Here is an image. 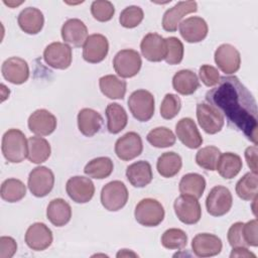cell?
Returning a JSON list of instances; mask_svg holds the SVG:
<instances>
[{"label": "cell", "instance_id": "cell-9", "mask_svg": "<svg viewBox=\"0 0 258 258\" xmlns=\"http://www.w3.org/2000/svg\"><path fill=\"white\" fill-rule=\"evenodd\" d=\"M174 213L178 220L186 225L197 224L202 218V208L197 198L180 195L173 204Z\"/></svg>", "mask_w": 258, "mask_h": 258}, {"label": "cell", "instance_id": "cell-38", "mask_svg": "<svg viewBox=\"0 0 258 258\" xmlns=\"http://www.w3.org/2000/svg\"><path fill=\"white\" fill-rule=\"evenodd\" d=\"M257 173L247 172L236 183V194L244 201H252L257 197Z\"/></svg>", "mask_w": 258, "mask_h": 258}, {"label": "cell", "instance_id": "cell-44", "mask_svg": "<svg viewBox=\"0 0 258 258\" xmlns=\"http://www.w3.org/2000/svg\"><path fill=\"white\" fill-rule=\"evenodd\" d=\"M181 108V101L177 95L166 94L160 105V116L165 120L174 118Z\"/></svg>", "mask_w": 258, "mask_h": 258}, {"label": "cell", "instance_id": "cell-15", "mask_svg": "<svg viewBox=\"0 0 258 258\" xmlns=\"http://www.w3.org/2000/svg\"><path fill=\"white\" fill-rule=\"evenodd\" d=\"M143 150L142 139L136 132H127L117 139L115 153L121 160L128 161L139 156Z\"/></svg>", "mask_w": 258, "mask_h": 258}, {"label": "cell", "instance_id": "cell-20", "mask_svg": "<svg viewBox=\"0 0 258 258\" xmlns=\"http://www.w3.org/2000/svg\"><path fill=\"white\" fill-rule=\"evenodd\" d=\"M1 72L4 79L14 85H21L29 78V67L27 61L18 56H12L4 60L1 67Z\"/></svg>", "mask_w": 258, "mask_h": 258}, {"label": "cell", "instance_id": "cell-37", "mask_svg": "<svg viewBox=\"0 0 258 258\" xmlns=\"http://www.w3.org/2000/svg\"><path fill=\"white\" fill-rule=\"evenodd\" d=\"M26 195L25 184L17 178H7L1 184L0 196L2 200L8 203L21 201Z\"/></svg>", "mask_w": 258, "mask_h": 258}, {"label": "cell", "instance_id": "cell-2", "mask_svg": "<svg viewBox=\"0 0 258 258\" xmlns=\"http://www.w3.org/2000/svg\"><path fill=\"white\" fill-rule=\"evenodd\" d=\"M1 150L7 161L19 163L27 157L28 139L21 130L9 129L3 134Z\"/></svg>", "mask_w": 258, "mask_h": 258}, {"label": "cell", "instance_id": "cell-50", "mask_svg": "<svg viewBox=\"0 0 258 258\" xmlns=\"http://www.w3.org/2000/svg\"><path fill=\"white\" fill-rule=\"evenodd\" d=\"M257 145L249 146L245 150V158L248 166L251 169V172L257 173Z\"/></svg>", "mask_w": 258, "mask_h": 258}, {"label": "cell", "instance_id": "cell-24", "mask_svg": "<svg viewBox=\"0 0 258 258\" xmlns=\"http://www.w3.org/2000/svg\"><path fill=\"white\" fill-rule=\"evenodd\" d=\"M175 133L180 142L190 149L199 148L203 143V137L191 118L180 119L175 125Z\"/></svg>", "mask_w": 258, "mask_h": 258}, {"label": "cell", "instance_id": "cell-4", "mask_svg": "<svg viewBox=\"0 0 258 258\" xmlns=\"http://www.w3.org/2000/svg\"><path fill=\"white\" fill-rule=\"evenodd\" d=\"M162 205L154 199H143L135 207L134 216L137 223L145 227H156L164 219Z\"/></svg>", "mask_w": 258, "mask_h": 258}, {"label": "cell", "instance_id": "cell-46", "mask_svg": "<svg viewBox=\"0 0 258 258\" xmlns=\"http://www.w3.org/2000/svg\"><path fill=\"white\" fill-rule=\"evenodd\" d=\"M243 225L242 222H237L233 224L229 231H228V242L232 248L234 247H248L247 243L245 242L244 235H243Z\"/></svg>", "mask_w": 258, "mask_h": 258}, {"label": "cell", "instance_id": "cell-8", "mask_svg": "<svg viewBox=\"0 0 258 258\" xmlns=\"http://www.w3.org/2000/svg\"><path fill=\"white\" fill-rule=\"evenodd\" d=\"M232 205V194L228 187L223 185L214 186L206 199L207 211L211 216L214 217L226 215L231 210Z\"/></svg>", "mask_w": 258, "mask_h": 258}, {"label": "cell", "instance_id": "cell-13", "mask_svg": "<svg viewBox=\"0 0 258 258\" xmlns=\"http://www.w3.org/2000/svg\"><path fill=\"white\" fill-rule=\"evenodd\" d=\"M109 51V42L105 35L94 33L88 36L83 45V58L90 63H98L105 59Z\"/></svg>", "mask_w": 258, "mask_h": 258}, {"label": "cell", "instance_id": "cell-29", "mask_svg": "<svg viewBox=\"0 0 258 258\" xmlns=\"http://www.w3.org/2000/svg\"><path fill=\"white\" fill-rule=\"evenodd\" d=\"M172 87L180 95L194 94L200 87L198 76L189 70H180L172 78Z\"/></svg>", "mask_w": 258, "mask_h": 258}, {"label": "cell", "instance_id": "cell-19", "mask_svg": "<svg viewBox=\"0 0 258 258\" xmlns=\"http://www.w3.org/2000/svg\"><path fill=\"white\" fill-rule=\"evenodd\" d=\"M140 49L147 60L153 62L161 61L166 55V40L158 33H147L141 40Z\"/></svg>", "mask_w": 258, "mask_h": 258}, {"label": "cell", "instance_id": "cell-49", "mask_svg": "<svg viewBox=\"0 0 258 258\" xmlns=\"http://www.w3.org/2000/svg\"><path fill=\"white\" fill-rule=\"evenodd\" d=\"M17 251L16 241L9 236L0 238V258H11Z\"/></svg>", "mask_w": 258, "mask_h": 258}, {"label": "cell", "instance_id": "cell-30", "mask_svg": "<svg viewBox=\"0 0 258 258\" xmlns=\"http://www.w3.org/2000/svg\"><path fill=\"white\" fill-rule=\"evenodd\" d=\"M243 162L241 157L233 152L221 153L216 170L225 179L234 178L242 169Z\"/></svg>", "mask_w": 258, "mask_h": 258}, {"label": "cell", "instance_id": "cell-32", "mask_svg": "<svg viewBox=\"0 0 258 258\" xmlns=\"http://www.w3.org/2000/svg\"><path fill=\"white\" fill-rule=\"evenodd\" d=\"M107 128L112 134L121 132L127 125L128 116L125 109L118 103H110L106 108Z\"/></svg>", "mask_w": 258, "mask_h": 258}, {"label": "cell", "instance_id": "cell-33", "mask_svg": "<svg viewBox=\"0 0 258 258\" xmlns=\"http://www.w3.org/2000/svg\"><path fill=\"white\" fill-rule=\"evenodd\" d=\"M51 148L48 141L40 136H32L28 138V154L27 158L30 162L40 164L48 159Z\"/></svg>", "mask_w": 258, "mask_h": 258}, {"label": "cell", "instance_id": "cell-41", "mask_svg": "<svg viewBox=\"0 0 258 258\" xmlns=\"http://www.w3.org/2000/svg\"><path fill=\"white\" fill-rule=\"evenodd\" d=\"M187 244V236L181 229L170 228L161 236V245L169 250H180Z\"/></svg>", "mask_w": 258, "mask_h": 258}, {"label": "cell", "instance_id": "cell-48", "mask_svg": "<svg viewBox=\"0 0 258 258\" xmlns=\"http://www.w3.org/2000/svg\"><path fill=\"white\" fill-rule=\"evenodd\" d=\"M243 235L245 242L248 247H257L258 246V237H257V220H251L243 225Z\"/></svg>", "mask_w": 258, "mask_h": 258}, {"label": "cell", "instance_id": "cell-39", "mask_svg": "<svg viewBox=\"0 0 258 258\" xmlns=\"http://www.w3.org/2000/svg\"><path fill=\"white\" fill-rule=\"evenodd\" d=\"M146 139L156 148H165L174 145L176 137L170 129L166 127H156L148 132Z\"/></svg>", "mask_w": 258, "mask_h": 258}, {"label": "cell", "instance_id": "cell-53", "mask_svg": "<svg viewBox=\"0 0 258 258\" xmlns=\"http://www.w3.org/2000/svg\"><path fill=\"white\" fill-rule=\"evenodd\" d=\"M22 2H19V3H14V2H7V1H4V4H6V5H8V6H10V7H15V6H17V5H20Z\"/></svg>", "mask_w": 258, "mask_h": 258}, {"label": "cell", "instance_id": "cell-5", "mask_svg": "<svg viewBox=\"0 0 258 258\" xmlns=\"http://www.w3.org/2000/svg\"><path fill=\"white\" fill-rule=\"evenodd\" d=\"M128 190L124 182L113 180L106 183L101 190V204L110 212L121 210L128 201Z\"/></svg>", "mask_w": 258, "mask_h": 258}, {"label": "cell", "instance_id": "cell-3", "mask_svg": "<svg viewBox=\"0 0 258 258\" xmlns=\"http://www.w3.org/2000/svg\"><path fill=\"white\" fill-rule=\"evenodd\" d=\"M154 97L146 90L134 91L128 99V107L135 119L140 122L149 121L154 114Z\"/></svg>", "mask_w": 258, "mask_h": 258}, {"label": "cell", "instance_id": "cell-16", "mask_svg": "<svg viewBox=\"0 0 258 258\" xmlns=\"http://www.w3.org/2000/svg\"><path fill=\"white\" fill-rule=\"evenodd\" d=\"M198 10V4L196 1H179L173 7L167 9L163 14L162 27L165 31H176L181 19Z\"/></svg>", "mask_w": 258, "mask_h": 258}, {"label": "cell", "instance_id": "cell-25", "mask_svg": "<svg viewBox=\"0 0 258 258\" xmlns=\"http://www.w3.org/2000/svg\"><path fill=\"white\" fill-rule=\"evenodd\" d=\"M17 22L21 30L25 33L37 34L43 27L44 17L39 9L35 7H26L19 13Z\"/></svg>", "mask_w": 258, "mask_h": 258}, {"label": "cell", "instance_id": "cell-34", "mask_svg": "<svg viewBox=\"0 0 258 258\" xmlns=\"http://www.w3.org/2000/svg\"><path fill=\"white\" fill-rule=\"evenodd\" d=\"M182 165V160L179 154L169 151V152H164L162 153L156 163V168L158 173L166 178L173 177L176 175Z\"/></svg>", "mask_w": 258, "mask_h": 258}, {"label": "cell", "instance_id": "cell-45", "mask_svg": "<svg viewBox=\"0 0 258 258\" xmlns=\"http://www.w3.org/2000/svg\"><path fill=\"white\" fill-rule=\"evenodd\" d=\"M91 13L96 20L106 22L111 20L114 16L115 8L110 1L96 0L91 5Z\"/></svg>", "mask_w": 258, "mask_h": 258}, {"label": "cell", "instance_id": "cell-40", "mask_svg": "<svg viewBox=\"0 0 258 258\" xmlns=\"http://www.w3.org/2000/svg\"><path fill=\"white\" fill-rule=\"evenodd\" d=\"M221 155V151L218 147L210 145L203 147L196 154V162L199 166L207 170H216V166Z\"/></svg>", "mask_w": 258, "mask_h": 258}, {"label": "cell", "instance_id": "cell-10", "mask_svg": "<svg viewBox=\"0 0 258 258\" xmlns=\"http://www.w3.org/2000/svg\"><path fill=\"white\" fill-rule=\"evenodd\" d=\"M197 118L202 129L208 134L220 132L225 123L222 113L207 103H199L197 105Z\"/></svg>", "mask_w": 258, "mask_h": 258}, {"label": "cell", "instance_id": "cell-35", "mask_svg": "<svg viewBox=\"0 0 258 258\" xmlns=\"http://www.w3.org/2000/svg\"><path fill=\"white\" fill-rule=\"evenodd\" d=\"M178 188L181 195H188L199 200L206 188V179L199 173H186L181 177Z\"/></svg>", "mask_w": 258, "mask_h": 258}, {"label": "cell", "instance_id": "cell-1", "mask_svg": "<svg viewBox=\"0 0 258 258\" xmlns=\"http://www.w3.org/2000/svg\"><path fill=\"white\" fill-rule=\"evenodd\" d=\"M206 95L207 102L226 116L228 124L257 145V105L237 77H222Z\"/></svg>", "mask_w": 258, "mask_h": 258}, {"label": "cell", "instance_id": "cell-12", "mask_svg": "<svg viewBox=\"0 0 258 258\" xmlns=\"http://www.w3.org/2000/svg\"><path fill=\"white\" fill-rule=\"evenodd\" d=\"M66 190L68 196L77 204H86L92 200L95 194V185L91 178L76 175L67 181Z\"/></svg>", "mask_w": 258, "mask_h": 258}, {"label": "cell", "instance_id": "cell-11", "mask_svg": "<svg viewBox=\"0 0 258 258\" xmlns=\"http://www.w3.org/2000/svg\"><path fill=\"white\" fill-rule=\"evenodd\" d=\"M43 59L46 64L53 69L66 70L72 63V48L69 44L63 42H52L45 47L43 51Z\"/></svg>", "mask_w": 258, "mask_h": 258}, {"label": "cell", "instance_id": "cell-52", "mask_svg": "<svg viewBox=\"0 0 258 258\" xmlns=\"http://www.w3.org/2000/svg\"><path fill=\"white\" fill-rule=\"evenodd\" d=\"M118 258L120 257H138V255L136 253H134L133 251L131 250H128V249H122L120 250L117 255H116Z\"/></svg>", "mask_w": 258, "mask_h": 258}, {"label": "cell", "instance_id": "cell-26", "mask_svg": "<svg viewBox=\"0 0 258 258\" xmlns=\"http://www.w3.org/2000/svg\"><path fill=\"white\" fill-rule=\"evenodd\" d=\"M126 177L135 187H144L148 185L153 178L150 163L146 160H139L130 164L126 169Z\"/></svg>", "mask_w": 258, "mask_h": 258}, {"label": "cell", "instance_id": "cell-23", "mask_svg": "<svg viewBox=\"0 0 258 258\" xmlns=\"http://www.w3.org/2000/svg\"><path fill=\"white\" fill-rule=\"evenodd\" d=\"M60 33L63 41L75 47L83 46L89 36L86 24L78 18L68 19L62 24Z\"/></svg>", "mask_w": 258, "mask_h": 258}, {"label": "cell", "instance_id": "cell-14", "mask_svg": "<svg viewBox=\"0 0 258 258\" xmlns=\"http://www.w3.org/2000/svg\"><path fill=\"white\" fill-rule=\"evenodd\" d=\"M215 62L225 75H233L240 69L241 55L235 46L223 43L215 51Z\"/></svg>", "mask_w": 258, "mask_h": 258}, {"label": "cell", "instance_id": "cell-36", "mask_svg": "<svg viewBox=\"0 0 258 258\" xmlns=\"http://www.w3.org/2000/svg\"><path fill=\"white\" fill-rule=\"evenodd\" d=\"M113 168H114V164L111 158L106 156H101V157H97L90 160L86 164L84 168V172L89 177L96 178V179H103L108 177L112 173Z\"/></svg>", "mask_w": 258, "mask_h": 258}, {"label": "cell", "instance_id": "cell-43", "mask_svg": "<svg viewBox=\"0 0 258 258\" xmlns=\"http://www.w3.org/2000/svg\"><path fill=\"white\" fill-rule=\"evenodd\" d=\"M166 40V55L164 60L168 64H178L183 58V44L175 36L165 38Z\"/></svg>", "mask_w": 258, "mask_h": 258}, {"label": "cell", "instance_id": "cell-31", "mask_svg": "<svg viewBox=\"0 0 258 258\" xmlns=\"http://www.w3.org/2000/svg\"><path fill=\"white\" fill-rule=\"evenodd\" d=\"M99 87L103 95L109 99H123L126 94L127 84L115 75H106L100 78Z\"/></svg>", "mask_w": 258, "mask_h": 258}, {"label": "cell", "instance_id": "cell-22", "mask_svg": "<svg viewBox=\"0 0 258 258\" xmlns=\"http://www.w3.org/2000/svg\"><path fill=\"white\" fill-rule=\"evenodd\" d=\"M29 130L37 136H47L56 128V118L45 109L35 110L28 118Z\"/></svg>", "mask_w": 258, "mask_h": 258}, {"label": "cell", "instance_id": "cell-17", "mask_svg": "<svg viewBox=\"0 0 258 258\" xmlns=\"http://www.w3.org/2000/svg\"><path fill=\"white\" fill-rule=\"evenodd\" d=\"M52 232L44 223H33L25 233L26 245L34 251H43L52 243Z\"/></svg>", "mask_w": 258, "mask_h": 258}, {"label": "cell", "instance_id": "cell-47", "mask_svg": "<svg viewBox=\"0 0 258 258\" xmlns=\"http://www.w3.org/2000/svg\"><path fill=\"white\" fill-rule=\"evenodd\" d=\"M199 76L201 81L207 87H214L220 81L219 71L210 64H203L199 70Z\"/></svg>", "mask_w": 258, "mask_h": 258}, {"label": "cell", "instance_id": "cell-51", "mask_svg": "<svg viewBox=\"0 0 258 258\" xmlns=\"http://www.w3.org/2000/svg\"><path fill=\"white\" fill-rule=\"evenodd\" d=\"M230 257L231 258H234V257H245V258H248V257H253L255 258L256 255L252 252H250L247 247H234L232 249V252L230 254Z\"/></svg>", "mask_w": 258, "mask_h": 258}, {"label": "cell", "instance_id": "cell-7", "mask_svg": "<svg viewBox=\"0 0 258 258\" xmlns=\"http://www.w3.org/2000/svg\"><path fill=\"white\" fill-rule=\"evenodd\" d=\"M54 184V174L46 166H37L33 168L27 180V186L30 192L36 198L47 196Z\"/></svg>", "mask_w": 258, "mask_h": 258}, {"label": "cell", "instance_id": "cell-28", "mask_svg": "<svg viewBox=\"0 0 258 258\" xmlns=\"http://www.w3.org/2000/svg\"><path fill=\"white\" fill-rule=\"evenodd\" d=\"M46 217L53 226L62 227L72 218V208L63 199H54L47 206Z\"/></svg>", "mask_w": 258, "mask_h": 258}, {"label": "cell", "instance_id": "cell-42", "mask_svg": "<svg viewBox=\"0 0 258 258\" xmlns=\"http://www.w3.org/2000/svg\"><path fill=\"white\" fill-rule=\"evenodd\" d=\"M144 13L141 7L131 5L122 10L119 17L120 24L125 28H134L143 20Z\"/></svg>", "mask_w": 258, "mask_h": 258}, {"label": "cell", "instance_id": "cell-21", "mask_svg": "<svg viewBox=\"0 0 258 258\" xmlns=\"http://www.w3.org/2000/svg\"><path fill=\"white\" fill-rule=\"evenodd\" d=\"M223 244L221 239L209 233H201L194 237L191 241V249L198 257H212L220 254Z\"/></svg>", "mask_w": 258, "mask_h": 258}, {"label": "cell", "instance_id": "cell-6", "mask_svg": "<svg viewBox=\"0 0 258 258\" xmlns=\"http://www.w3.org/2000/svg\"><path fill=\"white\" fill-rule=\"evenodd\" d=\"M141 64L142 60L138 51L130 48L118 51L113 59L115 72L124 79L136 76L141 69Z\"/></svg>", "mask_w": 258, "mask_h": 258}, {"label": "cell", "instance_id": "cell-27", "mask_svg": "<svg viewBox=\"0 0 258 258\" xmlns=\"http://www.w3.org/2000/svg\"><path fill=\"white\" fill-rule=\"evenodd\" d=\"M103 125V117L97 111L84 108L78 113V127L80 132L87 136L92 137L98 133Z\"/></svg>", "mask_w": 258, "mask_h": 258}, {"label": "cell", "instance_id": "cell-18", "mask_svg": "<svg viewBox=\"0 0 258 258\" xmlns=\"http://www.w3.org/2000/svg\"><path fill=\"white\" fill-rule=\"evenodd\" d=\"M181 37L189 43H197L204 40L209 31L206 20L200 16H190L182 20L178 25Z\"/></svg>", "mask_w": 258, "mask_h": 258}]
</instances>
